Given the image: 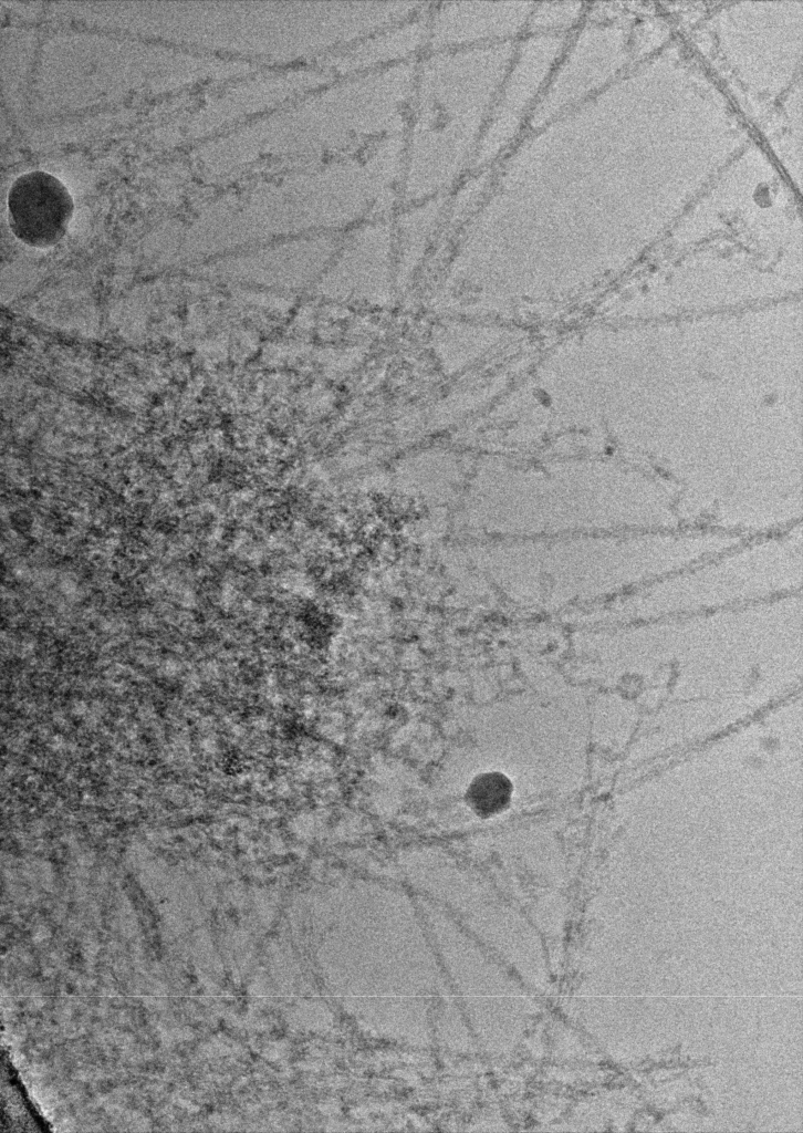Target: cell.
Returning <instances> with one entry per match:
<instances>
[{
  "instance_id": "6da1fadb",
  "label": "cell",
  "mask_w": 803,
  "mask_h": 1133,
  "mask_svg": "<svg viewBox=\"0 0 803 1133\" xmlns=\"http://www.w3.org/2000/svg\"><path fill=\"white\" fill-rule=\"evenodd\" d=\"M514 43L426 51L417 60L401 205L448 195L472 170Z\"/></svg>"
},
{
  "instance_id": "3957f363",
  "label": "cell",
  "mask_w": 803,
  "mask_h": 1133,
  "mask_svg": "<svg viewBox=\"0 0 803 1133\" xmlns=\"http://www.w3.org/2000/svg\"><path fill=\"white\" fill-rule=\"evenodd\" d=\"M562 48L559 34L525 33L514 43L472 170L494 167L529 131Z\"/></svg>"
},
{
  "instance_id": "5b68a950",
  "label": "cell",
  "mask_w": 803,
  "mask_h": 1133,
  "mask_svg": "<svg viewBox=\"0 0 803 1133\" xmlns=\"http://www.w3.org/2000/svg\"><path fill=\"white\" fill-rule=\"evenodd\" d=\"M73 199L55 176L32 170L19 176L8 193V218L14 236L33 248H49L65 235Z\"/></svg>"
},
{
  "instance_id": "277c9868",
  "label": "cell",
  "mask_w": 803,
  "mask_h": 1133,
  "mask_svg": "<svg viewBox=\"0 0 803 1133\" xmlns=\"http://www.w3.org/2000/svg\"><path fill=\"white\" fill-rule=\"evenodd\" d=\"M534 2H438L427 11V51L514 43L528 30Z\"/></svg>"
},
{
  "instance_id": "8992f818",
  "label": "cell",
  "mask_w": 803,
  "mask_h": 1133,
  "mask_svg": "<svg viewBox=\"0 0 803 1133\" xmlns=\"http://www.w3.org/2000/svg\"><path fill=\"white\" fill-rule=\"evenodd\" d=\"M428 9L366 35L317 64L334 76H344L418 60L427 51Z\"/></svg>"
},
{
  "instance_id": "7a4b0ae2",
  "label": "cell",
  "mask_w": 803,
  "mask_h": 1133,
  "mask_svg": "<svg viewBox=\"0 0 803 1133\" xmlns=\"http://www.w3.org/2000/svg\"><path fill=\"white\" fill-rule=\"evenodd\" d=\"M416 62L336 76L261 115L253 128L254 159L269 170L352 153L403 135Z\"/></svg>"
}]
</instances>
